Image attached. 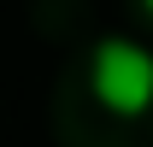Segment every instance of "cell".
<instances>
[{
  "label": "cell",
  "mask_w": 153,
  "mask_h": 147,
  "mask_svg": "<svg viewBox=\"0 0 153 147\" xmlns=\"http://www.w3.org/2000/svg\"><path fill=\"white\" fill-rule=\"evenodd\" d=\"M88 88L106 112L118 118H141L153 106V53L130 36H106L88 53Z\"/></svg>",
  "instance_id": "obj_1"
},
{
  "label": "cell",
  "mask_w": 153,
  "mask_h": 147,
  "mask_svg": "<svg viewBox=\"0 0 153 147\" xmlns=\"http://www.w3.org/2000/svg\"><path fill=\"white\" fill-rule=\"evenodd\" d=\"M141 6H147V18H153V0H141Z\"/></svg>",
  "instance_id": "obj_2"
}]
</instances>
